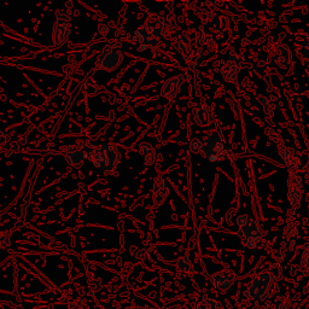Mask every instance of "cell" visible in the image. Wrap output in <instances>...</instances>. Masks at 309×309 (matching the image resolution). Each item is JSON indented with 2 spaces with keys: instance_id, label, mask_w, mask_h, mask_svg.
<instances>
[{
  "instance_id": "1",
  "label": "cell",
  "mask_w": 309,
  "mask_h": 309,
  "mask_svg": "<svg viewBox=\"0 0 309 309\" xmlns=\"http://www.w3.org/2000/svg\"><path fill=\"white\" fill-rule=\"evenodd\" d=\"M274 280V274L268 271L261 272L256 277H254L253 280L248 284L245 291L243 292V303L250 305L253 302L266 298L273 286Z\"/></svg>"
},
{
  "instance_id": "2",
  "label": "cell",
  "mask_w": 309,
  "mask_h": 309,
  "mask_svg": "<svg viewBox=\"0 0 309 309\" xmlns=\"http://www.w3.org/2000/svg\"><path fill=\"white\" fill-rule=\"evenodd\" d=\"M202 155L212 163L221 162L227 157V148H226L223 136L220 130L213 131L202 140Z\"/></svg>"
},
{
  "instance_id": "3",
  "label": "cell",
  "mask_w": 309,
  "mask_h": 309,
  "mask_svg": "<svg viewBox=\"0 0 309 309\" xmlns=\"http://www.w3.org/2000/svg\"><path fill=\"white\" fill-rule=\"evenodd\" d=\"M87 157L94 166L104 170L106 174H110L118 161V151L111 144H103L92 149L91 152L86 154Z\"/></svg>"
},
{
  "instance_id": "4",
  "label": "cell",
  "mask_w": 309,
  "mask_h": 309,
  "mask_svg": "<svg viewBox=\"0 0 309 309\" xmlns=\"http://www.w3.org/2000/svg\"><path fill=\"white\" fill-rule=\"evenodd\" d=\"M239 237L241 238L244 246L249 249H256L264 244L265 234L260 225L254 220H249L245 226L240 228Z\"/></svg>"
},
{
  "instance_id": "5",
  "label": "cell",
  "mask_w": 309,
  "mask_h": 309,
  "mask_svg": "<svg viewBox=\"0 0 309 309\" xmlns=\"http://www.w3.org/2000/svg\"><path fill=\"white\" fill-rule=\"evenodd\" d=\"M210 280H212V284L216 290L226 292L231 289L234 281L237 280V275L231 269H222V271L214 273Z\"/></svg>"
},
{
  "instance_id": "6",
  "label": "cell",
  "mask_w": 309,
  "mask_h": 309,
  "mask_svg": "<svg viewBox=\"0 0 309 309\" xmlns=\"http://www.w3.org/2000/svg\"><path fill=\"white\" fill-rule=\"evenodd\" d=\"M302 192H303L302 177L298 174H291V176L289 177V201L291 210H295L299 206Z\"/></svg>"
},
{
  "instance_id": "7",
  "label": "cell",
  "mask_w": 309,
  "mask_h": 309,
  "mask_svg": "<svg viewBox=\"0 0 309 309\" xmlns=\"http://www.w3.org/2000/svg\"><path fill=\"white\" fill-rule=\"evenodd\" d=\"M70 33L69 29V16L66 12H60L57 16V22L54 26V44L62 45L67 41Z\"/></svg>"
},
{
  "instance_id": "8",
  "label": "cell",
  "mask_w": 309,
  "mask_h": 309,
  "mask_svg": "<svg viewBox=\"0 0 309 309\" xmlns=\"http://www.w3.org/2000/svg\"><path fill=\"white\" fill-rule=\"evenodd\" d=\"M279 152L285 167L292 174H296L299 168V156L297 152L293 149L287 148L285 145H279Z\"/></svg>"
},
{
  "instance_id": "9",
  "label": "cell",
  "mask_w": 309,
  "mask_h": 309,
  "mask_svg": "<svg viewBox=\"0 0 309 309\" xmlns=\"http://www.w3.org/2000/svg\"><path fill=\"white\" fill-rule=\"evenodd\" d=\"M122 62V53L117 50L104 52V54L99 59V69L114 70L120 66Z\"/></svg>"
},
{
  "instance_id": "10",
  "label": "cell",
  "mask_w": 309,
  "mask_h": 309,
  "mask_svg": "<svg viewBox=\"0 0 309 309\" xmlns=\"http://www.w3.org/2000/svg\"><path fill=\"white\" fill-rule=\"evenodd\" d=\"M144 29H145V32L148 33L151 38L158 39L162 34H163L164 30H166V26H164L163 20H162L161 17L154 15V16H150L148 18Z\"/></svg>"
},
{
  "instance_id": "11",
  "label": "cell",
  "mask_w": 309,
  "mask_h": 309,
  "mask_svg": "<svg viewBox=\"0 0 309 309\" xmlns=\"http://www.w3.org/2000/svg\"><path fill=\"white\" fill-rule=\"evenodd\" d=\"M185 80L183 75H177L174 78L169 79L166 84H164L163 90H162V96L164 98H174L179 92L180 87H181L182 82Z\"/></svg>"
},
{
  "instance_id": "12",
  "label": "cell",
  "mask_w": 309,
  "mask_h": 309,
  "mask_svg": "<svg viewBox=\"0 0 309 309\" xmlns=\"http://www.w3.org/2000/svg\"><path fill=\"white\" fill-rule=\"evenodd\" d=\"M194 116L195 121L202 127L208 126L213 121V116L209 110L202 105H196V108L194 109Z\"/></svg>"
},
{
  "instance_id": "13",
  "label": "cell",
  "mask_w": 309,
  "mask_h": 309,
  "mask_svg": "<svg viewBox=\"0 0 309 309\" xmlns=\"http://www.w3.org/2000/svg\"><path fill=\"white\" fill-rule=\"evenodd\" d=\"M291 59V52L286 46H277L274 51V62L279 64L280 67L285 68Z\"/></svg>"
},
{
  "instance_id": "14",
  "label": "cell",
  "mask_w": 309,
  "mask_h": 309,
  "mask_svg": "<svg viewBox=\"0 0 309 309\" xmlns=\"http://www.w3.org/2000/svg\"><path fill=\"white\" fill-rule=\"evenodd\" d=\"M239 73V67L235 63L228 62L223 66L222 68V75L227 82H235L237 81V75Z\"/></svg>"
},
{
  "instance_id": "15",
  "label": "cell",
  "mask_w": 309,
  "mask_h": 309,
  "mask_svg": "<svg viewBox=\"0 0 309 309\" xmlns=\"http://www.w3.org/2000/svg\"><path fill=\"white\" fill-rule=\"evenodd\" d=\"M85 158H86V155H85L84 152L79 151V150L75 149L69 150V151L66 154V160L74 167H80L81 164L84 163Z\"/></svg>"
},
{
  "instance_id": "16",
  "label": "cell",
  "mask_w": 309,
  "mask_h": 309,
  "mask_svg": "<svg viewBox=\"0 0 309 309\" xmlns=\"http://www.w3.org/2000/svg\"><path fill=\"white\" fill-rule=\"evenodd\" d=\"M196 309H221V303L213 296H204L196 305Z\"/></svg>"
},
{
  "instance_id": "17",
  "label": "cell",
  "mask_w": 309,
  "mask_h": 309,
  "mask_svg": "<svg viewBox=\"0 0 309 309\" xmlns=\"http://www.w3.org/2000/svg\"><path fill=\"white\" fill-rule=\"evenodd\" d=\"M155 195H154V201H155V206H161L163 203L164 200L167 198L168 196V189L164 183H156L155 190H154Z\"/></svg>"
},
{
  "instance_id": "18",
  "label": "cell",
  "mask_w": 309,
  "mask_h": 309,
  "mask_svg": "<svg viewBox=\"0 0 309 309\" xmlns=\"http://www.w3.org/2000/svg\"><path fill=\"white\" fill-rule=\"evenodd\" d=\"M174 44H175V47L177 48V50L181 52L189 51L190 46H191L189 35L183 34V33H180V34H177L175 36V39H174Z\"/></svg>"
},
{
  "instance_id": "19",
  "label": "cell",
  "mask_w": 309,
  "mask_h": 309,
  "mask_svg": "<svg viewBox=\"0 0 309 309\" xmlns=\"http://www.w3.org/2000/svg\"><path fill=\"white\" fill-rule=\"evenodd\" d=\"M173 265L175 266V268L179 272H191L192 269H194L191 261H190L189 258H186V256H182V258L175 260V261L173 262Z\"/></svg>"
},
{
  "instance_id": "20",
  "label": "cell",
  "mask_w": 309,
  "mask_h": 309,
  "mask_svg": "<svg viewBox=\"0 0 309 309\" xmlns=\"http://www.w3.org/2000/svg\"><path fill=\"white\" fill-rule=\"evenodd\" d=\"M212 28L215 30H219V32H223V30H226L228 28V20L226 17L216 15L212 22Z\"/></svg>"
},
{
  "instance_id": "21",
  "label": "cell",
  "mask_w": 309,
  "mask_h": 309,
  "mask_svg": "<svg viewBox=\"0 0 309 309\" xmlns=\"http://www.w3.org/2000/svg\"><path fill=\"white\" fill-rule=\"evenodd\" d=\"M272 307H273V309H289L290 302L287 301V298L284 297V296H278V297L272 302Z\"/></svg>"
},
{
  "instance_id": "22",
  "label": "cell",
  "mask_w": 309,
  "mask_h": 309,
  "mask_svg": "<svg viewBox=\"0 0 309 309\" xmlns=\"http://www.w3.org/2000/svg\"><path fill=\"white\" fill-rule=\"evenodd\" d=\"M302 42H303V45L299 47L302 60H303L304 63L309 64V39L307 36H304V39H302Z\"/></svg>"
},
{
  "instance_id": "23",
  "label": "cell",
  "mask_w": 309,
  "mask_h": 309,
  "mask_svg": "<svg viewBox=\"0 0 309 309\" xmlns=\"http://www.w3.org/2000/svg\"><path fill=\"white\" fill-rule=\"evenodd\" d=\"M273 100H274V98H272V99H268V98L265 97V96L260 97V102H261L262 105H264L266 114H268V115L273 114V110H274Z\"/></svg>"
},
{
  "instance_id": "24",
  "label": "cell",
  "mask_w": 309,
  "mask_h": 309,
  "mask_svg": "<svg viewBox=\"0 0 309 309\" xmlns=\"http://www.w3.org/2000/svg\"><path fill=\"white\" fill-rule=\"evenodd\" d=\"M301 266L303 269H308L309 271V243L305 244L303 248V254H302Z\"/></svg>"
},
{
  "instance_id": "25",
  "label": "cell",
  "mask_w": 309,
  "mask_h": 309,
  "mask_svg": "<svg viewBox=\"0 0 309 309\" xmlns=\"http://www.w3.org/2000/svg\"><path fill=\"white\" fill-rule=\"evenodd\" d=\"M202 142L201 140H192L191 144H190V150H191V152H194V154H202Z\"/></svg>"
},
{
  "instance_id": "26",
  "label": "cell",
  "mask_w": 309,
  "mask_h": 309,
  "mask_svg": "<svg viewBox=\"0 0 309 309\" xmlns=\"http://www.w3.org/2000/svg\"><path fill=\"white\" fill-rule=\"evenodd\" d=\"M249 218L245 215V214H239V215H237V218H235V225L239 226L241 228L243 226H245L248 222H249Z\"/></svg>"
},
{
  "instance_id": "27",
  "label": "cell",
  "mask_w": 309,
  "mask_h": 309,
  "mask_svg": "<svg viewBox=\"0 0 309 309\" xmlns=\"http://www.w3.org/2000/svg\"><path fill=\"white\" fill-rule=\"evenodd\" d=\"M10 244V238L5 232H0V248H6Z\"/></svg>"
},
{
  "instance_id": "28",
  "label": "cell",
  "mask_w": 309,
  "mask_h": 309,
  "mask_svg": "<svg viewBox=\"0 0 309 309\" xmlns=\"http://www.w3.org/2000/svg\"><path fill=\"white\" fill-rule=\"evenodd\" d=\"M201 41H202V44L209 45L210 42L213 41V34H212V33L204 32L203 34H202V36H201Z\"/></svg>"
},
{
  "instance_id": "29",
  "label": "cell",
  "mask_w": 309,
  "mask_h": 309,
  "mask_svg": "<svg viewBox=\"0 0 309 309\" xmlns=\"http://www.w3.org/2000/svg\"><path fill=\"white\" fill-rule=\"evenodd\" d=\"M140 151L143 152L144 155H145V157H148V156L151 155L152 152V146L150 145L149 143H144L140 145Z\"/></svg>"
},
{
  "instance_id": "30",
  "label": "cell",
  "mask_w": 309,
  "mask_h": 309,
  "mask_svg": "<svg viewBox=\"0 0 309 309\" xmlns=\"http://www.w3.org/2000/svg\"><path fill=\"white\" fill-rule=\"evenodd\" d=\"M136 256L138 260H146L149 256V253H148V250H139V252L137 253Z\"/></svg>"
},
{
  "instance_id": "31",
  "label": "cell",
  "mask_w": 309,
  "mask_h": 309,
  "mask_svg": "<svg viewBox=\"0 0 309 309\" xmlns=\"http://www.w3.org/2000/svg\"><path fill=\"white\" fill-rule=\"evenodd\" d=\"M229 62L235 63V64L239 62V57H238V54L235 53V51L229 52Z\"/></svg>"
},
{
  "instance_id": "32",
  "label": "cell",
  "mask_w": 309,
  "mask_h": 309,
  "mask_svg": "<svg viewBox=\"0 0 309 309\" xmlns=\"http://www.w3.org/2000/svg\"><path fill=\"white\" fill-rule=\"evenodd\" d=\"M99 29H100V33H102V34H104V35L108 34V33H109V29L106 26H100Z\"/></svg>"
},
{
  "instance_id": "33",
  "label": "cell",
  "mask_w": 309,
  "mask_h": 309,
  "mask_svg": "<svg viewBox=\"0 0 309 309\" xmlns=\"http://www.w3.org/2000/svg\"><path fill=\"white\" fill-rule=\"evenodd\" d=\"M126 309H148V308L142 307V305H130V307H127Z\"/></svg>"
},
{
  "instance_id": "34",
  "label": "cell",
  "mask_w": 309,
  "mask_h": 309,
  "mask_svg": "<svg viewBox=\"0 0 309 309\" xmlns=\"http://www.w3.org/2000/svg\"><path fill=\"white\" fill-rule=\"evenodd\" d=\"M4 138H5V133L0 131V142H3V140H4Z\"/></svg>"
},
{
  "instance_id": "35",
  "label": "cell",
  "mask_w": 309,
  "mask_h": 309,
  "mask_svg": "<svg viewBox=\"0 0 309 309\" xmlns=\"http://www.w3.org/2000/svg\"><path fill=\"white\" fill-rule=\"evenodd\" d=\"M226 219H227V220L232 219V212H228L227 214H226Z\"/></svg>"
},
{
  "instance_id": "36",
  "label": "cell",
  "mask_w": 309,
  "mask_h": 309,
  "mask_svg": "<svg viewBox=\"0 0 309 309\" xmlns=\"http://www.w3.org/2000/svg\"><path fill=\"white\" fill-rule=\"evenodd\" d=\"M245 44H246V45H248V44H250V41H249V40H243V46L245 45Z\"/></svg>"
}]
</instances>
